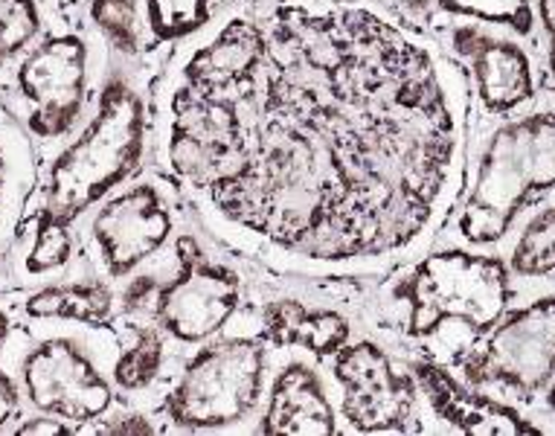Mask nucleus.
I'll return each instance as SVG.
<instances>
[{
  "mask_svg": "<svg viewBox=\"0 0 555 436\" xmlns=\"http://www.w3.org/2000/svg\"><path fill=\"white\" fill-rule=\"evenodd\" d=\"M152 119L157 169L221 242L294 277H375L460 207L472 79L373 3L242 0L186 38Z\"/></svg>",
  "mask_w": 555,
  "mask_h": 436,
  "instance_id": "1",
  "label": "nucleus"
},
{
  "mask_svg": "<svg viewBox=\"0 0 555 436\" xmlns=\"http://www.w3.org/2000/svg\"><path fill=\"white\" fill-rule=\"evenodd\" d=\"M512 297L509 262L465 247L428 254L392 285L404 335L456 363L509 311Z\"/></svg>",
  "mask_w": 555,
  "mask_h": 436,
  "instance_id": "2",
  "label": "nucleus"
},
{
  "mask_svg": "<svg viewBox=\"0 0 555 436\" xmlns=\"http://www.w3.org/2000/svg\"><path fill=\"white\" fill-rule=\"evenodd\" d=\"M555 190V108L506 119L482 145L456 233L465 245L492 247L538 198Z\"/></svg>",
  "mask_w": 555,
  "mask_h": 436,
  "instance_id": "3",
  "label": "nucleus"
},
{
  "mask_svg": "<svg viewBox=\"0 0 555 436\" xmlns=\"http://www.w3.org/2000/svg\"><path fill=\"white\" fill-rule=\"evenodd\" d=\"M149 143V105L126 76H111L82 134L55 157L44 204L64 221L102 204L140 169Z\"/></svg>",
  "mask_w": 555,
  "mask_h": 436,
  "instance_id": "4",
  "label": "nucleus"
},
{
  "mask_svg": "<svg viewBox=\"0 0 555 436\" xmlns=\"http://www.w3.org/2000/svg\"><path fill=\"white\" fill-rule=\"evenodd\" d=\"M264 367L262 337L207 341L166 393V419L181 431H221L245 422L262 396Z\"/></svg>",
  "mask_w": 555,
  "mask_h": 436,
  "instance_id": "5",
  "label": "nucleus"
},
{
  "mask_svg": "<svg viewBox=\"0 0 555 436\" xmlns=\"http://www.w3.org/2000/svg\"><path fill=\"white\" fill-rule=\"evenodd\" d=\"M465 384L532 401L555 379V294L509 309L456 363Z\"/></svg>",
  "mask_w": 555,
  "mask_h": 436,
  "instance_id": "6",
  "label": "nucleus"
},
{
  "mask_svg": "<svg viewBox=\"0 0 555 436\" xmlns=\"http://www.w3.org/2000/svg\"><path fill=\"white\" fill-rule=\"evenodd\" d=\"M93 47L76 29L44 33L15 67L27 128L38 140L64 137L82 117L93 76Z\"/></svg>",
  "mask_w": 555,
  "mask_h": 436,
  "instance_id": "7",
  "label": "nucleus"
},
{
  "mask_svg": "<svg viewBox=\"0 0 555 436\" xmlns=\"http://www.w3.org/2000/svg\"><path fill=\"white\" fill-rule=\"evenodd\" d=\"M340 384V416L358 434H413L420 422V384L375 341L340 346L332 363Z\"/></svg>",
  "mask_w": 555,
  "mask_h": 436,
  "instance_id": "8",
  "label": "nucleus"
},
{
  "mask_svg": "<svg viewBox=\"0 0 555 436\" xmlns=\"http://www.w3.org/2000/svg\"><path fill=\"white\" fill-rule=\"evenodd\" d=\"M178 273L157 288L155 323L178 344H207L228 326L242 303V280L233 268L210 262L198 242L183 233L175 245Z\"/></svg>",
  "mask_w": 555,
  "mask_h": 436,
  "instance_id": "9",
  "label": "nucleus"
},
{
  "mask_svg": "<svg viewBox=\"0 0 555 436\" xmlns=\"http://www.w3.org/2000/svg\"><path fill=\"white\" fill-rule=\"evenodd\" d=\"M21 384L38 413L70 425L96 422L114 408V387L82 346L67 337H47L21 363Z\"/></svg>",
  "mask_w": 555,
  "mask_h": 436,
  "instance_id": "10",
  "label": "nucleus"
},
{
  "mask_svg": "<svg viewBox=\"0 0 555 436\" xmlns=\"http://www.w3.org/2000/svg\"><path fill=\"white\" fill-rule=\"evenodd\" d=\"M175 216L166 192L155 181H140L111 192L91 221V239L108 280H126L172 236Z\"/></svg>",
  "mask_w": 555,
  "mask_h": 436,
  "instance_id": "11",
  "label": "nucleus"
},
{
  "mask_svg": "<svg viewBox=\"0 0 555 436\" xmlns=\"http://www.w3.org/2000/svg\"><path fill=\"white\" fill-rule=\"evenodd\" d=\"M448 53L468 64V79L486 114L509 117L535 100V64L518 41L494 36L477 24H456L448 33Z\"/></svg>",
  "mask_w": 555,
  "mask_h": 436,
  "instance_id": "12",
  "label": "nucleus"
},
{
  "mask_svg": "<svg viewBox=\"0 0 555 436\" xmlns=\"http://www.w3.org/2000/svg\"><path fill=\"white\" fill-rule=\"evenodd\" d=\"M410 373L420 384V393L430 401V408L439 419L456 431L474 436H520V434H544V427L520 416L518 410L498 401L492 396L480 393V387L463 384L454 373L434 358H420L413 361Z\"/></svg>",
  "mask_w": 555,
  "mask_h": 436,
  "instance_id": "13",
  "label": "nucleus"
},
{
  "mask_svg": "<svg viewBox=\"0 0 555 436\" xmlns=\"http://www.w3.org/2000/svg\"><path fill=\"white\" fill-rule=\"evenodd\" d=\"M256 431L264 436H332L337 434L335 408L326 396L323 379L309 363H288L273 379L268 393V408Z\"/></svg>",
  "mask_w": 555,
  "mask_h": 436,
  "instance_id": "14",
  "label": "nucleus"
},
{
  "mask_svg": "<svg viewBox=\"0 0 555 436\" xmlns=\"http://www.w3.org/2000/svg\"><path fill=\"white\" fill-rule=\"evenodd\" d=\"M259 337L273 349L300 346L314 358H335L349 344L352 326L332 309H311L300 300H271L259 311Z\"/></svg>",
  "mask_w": 555,
  "mask_h": 436,
  "instance_id": "15",
  "label": "nucleus"
},
{
  "mask_svg": "<svg viewBox=\"0 0 555 436\" xmlns=\"http://www.w3.org/2000/svg\"><path fill=\"white\" fill-rule=\"evenodd\" d=\"M36 187V164L24 128L0 102V259L10 251Z\"/></svg>",
  "mask_w": 555,
  "mask_h": 436,
  "instance_id": "16",
  "label": "nucleus"
},
{
  "mask_svg": "<svg viewBox=\"0 0 555 436\" xmlns=\"http://www.w3.org/2000/svg\"><path fill=\"white\" fill-rule=\"evenodd\" d=\"M117 311V297L108 282H53L29 294L24 303V315L33 320H74L85 326H108Z\"/></svg>",
  "mask_w": 555,
  "mask_h": 436,
  "instance_id": "17",
  "label": "nucleus"
},
{
  "mask_svg": "<svg viewBox=\"0 0 555 436\" xmlns=\"http://www.w3.org/2000/svg\"><path fill=\"white\" fill-rule=\"evenodd\" d=\"M128 332L134 335L131 346L117 355V361L111 367L114 384L126 393H140L157 382V375L164 373L166 363V335L164 329L134 320L128 323Z\"/></svg>",
  "mask_w": 555,
  "mask_h": 436,
  "instance_id": "18",
  "label": "nucleus"
},
{
  "mask_svg": "<svg viewBox=\"0 0 555 436\" xmlns=\"http://www.w3.org/2000/svg\"><path fill=\"white\" fill-rule=\"evenodd\" d=\"M74 254L76 239L70 221H64L47 207H41L36 225H33L27 254L21 259V271L27 277H53L74 262Z\"/></svg>",
  "mask_w": 555,
  "mask_h": 436,
  "instance_id": "19",
  "label": "nucleus"
},
{
  "mask_svg": "<svg viewBox=\"0 0 555 436\" xmlns=\"http://www.w3.org/2000/svg\"><path fill=\"white\" fill-rule=\"evenodd\" d=\"M506 262L512 277H524V280L555 277V204L529 216Z\"/></svg>",
  "mask_w": 555,
  "mask_h": 436,
  "instance_id": "20",
  "label": "nucleus"
},
{
  "mask_svg": "<svg viewBox=\"0 0 555 436\" xmlns=\"http://www.w3.org/2000/svg\"><path fill=\"white\" fill-rule=\"evenodd\" d=\"M216 0H143L146 33L155 44L192 38L216 15Z\"/></svg>",
  "mask_w": 555,
  "mask_h": 436,
  "instance_id": "21",
  "label": "nucleus"
},
{
  "mask_svg": "<svg viewBox=\"0 0 555 436\" xmlns=\"http://www.w3.org/2000/svg\"><path fill=\"white\" fill-rule=\"evenodd\" d=\"M88 18L119 55H140L146 44L143 0H91Z\"/></svg>",
  "mask_w": 555,
  "mask_h": 436,
  "instance_id": "22",
  "label": "nucleus"
},
{
  "mask_svg": "<svg viewBox=\"0 0 555 436\" xmlns=\"http://www.w3.org/2000/svg\"><path fill=\"white\" fill-rule=\"evenodd\" d=\"M451 18L480 21L489 27L512 29L515 36H535V7L532 0H430Z\"/></svg>",
  "mask_w": 555,
  "mask_h": 436,
  "instance_id": "23",
  "label": "nucleus"
},
{
  "mask_svg": "<svg viewBox=\"0 0 555 436\" xmlns=\"http://www.w3.org/2000/svg\"><path fill=\"white\" fill-rule=\"evenodd\" d=\"M44 36V10L38 0H0V62L27 53Z\"/></svg>",
  "mask_w": 555,
  "mask_h": 436,
  "instance_id": "24",
  "label": "nucleus"
},
{
  "mask_svg": "<svg viewBox=\"0 0 555 436\" xmlns=\"http://www.w3.org/2000/svg\"><path fill=\"white\" fill-rule=\"evenodd\" d=\"M157 288H160V282H157V277H152V273H143V277L131 280V285H128V288L122 291V297H119V309H122V315L137 318V315H143V311L152 309V306H155Z\"/></svg>",
  "mask_w": 555,
  "mask_h": 436,
  "instance_id": "25",
  "label": "nucleus"
},
{
  "mask_svg": "<svg viewBox=\"0 0 555 436\" xmlns=\"http://www.w3.org/2000/svg\"><path fill=\"white\" fill-rule=\"evenodd\" d=\"M76 434L74 425L67 419L50 416V413H38L15 427V436H70Z\"/></svg>",
  "mask_w": 555,
  "mask_h": 436,
  "instance_id": "26",
  "label": "nucleus"
},
{
  "mask_svg": "<svg viewBox=\"0 0 555 436\" xmlns=\"http://www.w3.org/2000/svg\"><path fill=\"white\" fill-rule=\"evenodd\" d=\"M21 408V393H18V384L12 382L10 373L7 370H0V434L7 431L15 413Z\"/></svg>",
  "mask_w": 555,
  "mask_h": 436,
  "instance_id": "27",
  "label": "nucleus"
},
{
  "mask_svg": "<svg viewBox=\"0 0 555 436\" xmlns=\"http://www.w3.org/2000/svg\"><path fill=\"white\" fill-rule=\"evenodd\" d=\"M96 434H157V427L143 413H126V416H117L108 425L96 427Z\"/></svg>",
  "mask_w": 555,
  "mask_h": 436,
  "instance_id": "28",
  "label": "nucleus"
},
{
  "mask_svg": "<svg viewBox=\"0 0 555 436\" xmlns=\"http://www.w3.org/2000/svg\"><path fill=\"white\" fill-rule=\"evenodd\" d=\"M538 21L544 27L546 36V64L555 85V0H538Z\"/></svg>",
  "mask_w": 555,
  "mask_h": 436,
  "instance_id": "29",
  "label": "nucleus"
},
{
  "mask_svg": "<svg viewBox=\"0 0 555 436\" xmlns=\"http://www.w3.org/2000/svg\"><path fill=\"white\" fill-rule=\"evenodd\" d=\"M10 329H12L10 315H7V309L0 306V349H3V344H7V337H10Z\"/></svg>",
  "mask_w": 555,
  "mask_h": 436,
  "instance_id": "30",
  "label": "nucleus"
},
{
  "mask_svg": "<svg viewBox=\"0 0 555 436\" xmlns=\"http://www.w3.org/2000/svg\"><path fill=\"white\" fill-rule=\"evenodd\" d=\"M546 396H544V399H546V408H550V410H553V413H555V379H553V382H550V387H546Z\"/></svg>",
  "mask_w": 555,
  "mask_h": 436,
  "instance_id": "31",
  "label": "nucleus"
}]
</instances>
